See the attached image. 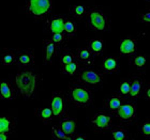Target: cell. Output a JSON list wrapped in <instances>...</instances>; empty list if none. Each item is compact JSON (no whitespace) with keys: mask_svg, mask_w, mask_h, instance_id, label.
Masks as SVG:
<instances>
[{"mask_svg":"<svg viewBox=\"0 0 150 140\" xmlns=\"http://www.w3.org/2000/svg\"><path fill=\"white\" fill-rule=\"evenodd\" d=\"M112 122V113L107 110H101L96 112L91 119V124L94 131L107 132L110 131Z\"/></svg>","mask_w":150,"mask_h":140,"instance_id":"obj_7","label":"cell"},{"mask_svg":"<svg viewBox=\"0 0 150 140\" xmlns=\"http://www.w3.org/2000/svg\"><path fill=\"white\" fill-rule=\"evenodd\" d=\"M66 17L61 15H55L47 17L46 19V30L50 31V34L55 33H63V26H64Z\"/></svg>","mask_w":150,"mask_h":140,"instance_id":"obj_11","label":"cell"},{"mask_svg":"<svg viewBox=\"0 0 150 140\" xmlns=\"http://www.w3.org/2000/svg\"><path fill=\"white\" fill-rule=\"evenodd\" d=\"M144 1H146L147 3H149V2H150V0H144Z\"/></svg>","mask_w":150,"mask_h":140,"instance_id":"obj_37","label":"cell"},{"mask_svg":"<svg viewBox=\"0 0 150 140\" xmlns=\"http://www.w3.org/2000/svg\"><path fill=\"white\" fill-rule=\"evenodd\" d=\"M88 10L89 8L84 4H73L70 8V15L72 16V18L75 20H81L86 17Z\"/></svg>","mask_w":150,"mask_h":140,"instance_id":"obj_23","label":"cell"},{"mask_svg":"<svg viewBox=\"0 0 150 140\" xmlns=\"http://www.w3.org/2000/svg\"><path fill=\"white\" fill-rule=\"evenodd\" d=\"M35 117L44 123H48L54 119L53 111L50 107H38L35 110Z\"/></svg>","mask_w":150,"mask_h":140,"instance_id":"obj_24","label":"cell"},{"mask_svg":"<svg viewBox=\"0 0 150 140\" xmlns=\"http://www.w3.org/2000/svg\"><path fill=\"white\" fill-rule=\"evenodd\" d=\"M17 97L15 89L10 81H0V100L14 101Z\"/></svg>","mask_w":150,"mask_h":140,"instance_id":"obj_17","label":"cell"},{"mask_svg":"<svg viewBox=\"0 0 150 140\" xmlns=\"http://www.w3.org/2000/svg\"><path fill=\"white\" fill-rule=\"evenodd\" d=\"M119 51L122 56H132L137 53V41L132 37H125L119 43Z\"/></svg>","mask_w":150,"mask_h":140,"instance_id":"obj_12","label":"cell"},{"mask_svg":"<svg viewBox=\"0 0 150 140\" xmlns=\"http://www.w3.org/2000/svg\"><path fill=\"white\" fill-rule=\"evenodd\" d=\"M52 137H53L54 140H72L71 136L66 135L58 126L52 127Z\"/></svg>","mask_w":150,"mask_h":140,"instance_id":"obj_30","label":"cell"},{"mask_svg":"<svg viewBox=\"0 0 150 140\" xmlns=\"http://www.w3.org/2000/svg\"><path fill=\"white\" fill-rule=\"evenodd\" d=\"M0 63L1 65L10 68L16 64V57L14 50L9 49V48H3L0 55Z\"/></svg>","mask_w":150,"mask_h":140,"instance_id":"obj_20","label":"cell"},{"mask_svg":"<svg viewBox=\"0 0 150 140\" xmlns=\"http://www.w3.org/2000/svg\"><path fill=\"white\" fill-rule=\"evenodd\" d=\"M139 19H141V22L144 23V24H149L150 23V11L149 10H146L145 12L141 13Z\"/></svg>","mask_w":150,"mask_h":140,"instance_id":"obj_33","label":"cell"},{"mask_svg":"<svg viewBox=\"0 0 150 140\" xmlns=\"http://www.w3.org/2000/svg\"><path fill=\"white\" fill-rule=\"evenodd\" d=\"M15 128V121L10 115L0 117V134L10 135Z\"/></svg>","mask_w":150,"mask_h":140,"instance_id":"obj_21","label":"cell"},{"mask_svg":"<svg viewBox=\"0 0 150 140\" xmlns=\"http://www.w3.org/2000/svg\"><path fill=\"white\" fill-rule=\"evenodd\" d=\"M67 105H68V102H67L66 95L62 92L57 91L52 93L50 108L53 111L54 118H64L67 113Z\"/></svg>","mask_w":150,"mask_h":140,"instance_id":"obj_6","label":"cell"},{"mask_svg":"<svg viewBox=\"0 0 150 140\" xmlns=\"http://www.w3.org/2000/svg\"><path fill=\"white\" fill-rule=\"evenodd\" d=\"M125 98L120 96L118 93H112L110 95L105 97L104 100V105L106 107L107 111H110V113H115L120 106L123 104Z\"/></svg>","mask_w":150,"mask_h":140,"instance_id":"obj_16","label":"cell"},{"mask_svg":"<svg viewBox=\"0 0 150 140\" xmlns=\"http://www.w3.org/2000/svg\"><path fill=\"white\" fill-rule=\"evenodd\" d=\"M142 97L143 98H146V100H149L150 98V86L148 84L147 87H145L144 91H143V94H142Z\"/></svg>","mask_w":150,"mask_h":140,"instance_id":"obj_34","label":"cell"},{"mask_svg":"<svg viewBox=\"0 0 150 140\" xmlns=\"http://www.w3.org/2000/svg\"><path fill=\"white\" fill-rule=\"evenodd\" d=\"M139 133H141L144 137H150V120L147 119L142 123L141 127H139Z\"/></svg>","mask_w":150,"mask_h":140,"instance_id":"obj_32","label":"cell"},{"mask_svg":"<svg viewBox=\"0 0 150 140\" xmlns=\"http://www.w3.org/2000/svg\"><path fill=\"white\" fill-rule=\"evenodd\" d=\"M0 140H10L9 135L6 134H0Z\"/></svg>","mask_w":150,"mask_h":140,"instance_id":"obj_36","label":"cell"},{"mask_svg":"<svg viewBox=\"0 0 150 140\" xmlns=\"http://www.w3.org/2000/svg\"><path fill=\"white\" fill-rule=\"evenodd\" d=\"M0 101H1V100H0Z\"/></svg>","mask_w":150,"mask_h":140,"instance_id":"obj_38","label":"cell"},{"mask_svg":"<svg viewBox=\"0 0 150 140\" xmlns=\"http://www.w3.org/2000/svg\"><path fill=\"white\" fill-rule=\"evenodd\" d=\"M40 77L35 72L28 69H19L12 76L11 84L16 93L24 98H32L38 91Z\"/></svg>","mask_w":150,"mask_h":140,"instance_id":"obj_1","label":"cell"},{"mask_svg":"<svg viewBox=\"0 0 150 140\" xmlns=\"http://www.w3.org/2000/svg\"><path fill=\"white\" fill-rule=\"evenodd\" d=\"M115 115L121 123H131L136 118V105L131 101H125L115 112Z\"/></svg>","mask_w":150,"mask_h":140,"instance_id":"obj_8","label":"cell"},{"mask_svg":"<svg viewBox=\"0 0 150 140\" xmlns=\"http://www.w3.org/2000/svg\"><path fill=\"white\" fill-rule=\"evenodd\" d=\"M145 84H146V77L145 74L139 73V74L132 76L130 78V98H138L142 97L143 91L145 89Z\"/></svg>","mask_w":150,"mask_h":140,"instance_id":"obj_10","label":"cell"},{"mask_svg":"<svg viewBox=\"0 0 150 140\" xmlns=\"http://www.w3.org/2000/svg\"><path fill=\"white\" fill-rule=\"evenodd\" d=\"M68 104L77 108H88L92 105V92L88 87L81 84H71L66 94Z\"/></svg>","mask_w":150,"mask_h":140,"instance_id":"obj_2","label":"cell"},{"mask_svg":"<svg viewBox=\"0 0 150 140\" xmlns=\"http://www.w3.org/2000/svg\"><path fill=\"white\" fill-rule=\"evenodd\" d=\"M59 48L53 41L50 39L44 42V61L45 64H52L54 60L56 59L57 55H58Z\"/></svg>","mask_w":150,"mask_h":140,"instance_id":"obj_14","label":"cell"},{"mask_svg":"<svg viewBox=\"0 0 150 140\" xmlns=\"http://www.w3.org/2000/svg\"><path fill=\"white\" fill-rule=\"evenodd\" d=\"M130 64L137 71H143L147 68L148 58L145 53H134L130 56Z\"/></svg>","mask_w":150,"mask_h":140,"instance_id":"obj_18","label":"cell"},{"mask_svg":"<svg viewBox=\"0 0 150 140\" xmlns=\"http://www.w3.org/2000/svg\"><path fill=\"white\" fill-rule=\"evenodd\" d=\"M60 53V63L61 65L62 64H68V63L74 62V61H77V58H76V53L74 50L68 49V48H62Z\"/></svg>","mask_w":150,"mask_h":140,"instance_id":"obj_25","label":"cell"},{"mask_svg":"<svg viewBox=\"0 0 150 140\" xmlns=\"http://www.w3.org/2000/svg\"><path fill=\"white\" fill-rule=\"evenodd\" d=\"M102 66V71L104 73H115L120 69V64H119V60L116 57H106L102 60L101 63Z\"/></svg>","mask_w":150,"mask_h":140,"instance_id":"obj_19","label":"cell"},{"mask_svg":"<svg viewBox=\"0 0 150 140\" xmlns=\"http://www.w3.org/2000/svg\"><path fill=\"white\" fill-rule=\"evenodd\" d=\"M53 10V0H27L26 12L37 20L47 19Z\"/></svg>","mask_w":150,"mask_h":140,"instance_id":"obj_4","label":"cell"},{"mask_svg":"<svg viewBox=\"0 0 150 140\" xmlns=\"http://www.w3.org/2000/svg\"><path fill=\"white\" fill-rule=\"evenodd\" d=\"M87 26L91 30L98 31H110V18L107 13L100 6L89 8L87 12Z\"/></svg>","mask_w":150,"mask_h":140,"instance_id":"obj_3","label":"cell"},{"mask_svg":"<svg viewBox=\"0 0 150 140\" xmlns=\"http://www.w3.org/2000/svg\"><path fill=\"white\" fill-rule=\"evenodd\" d=\"M58 127L66 135L73 137L75 131H76V127H77V119L74 117H64L61 119Z\"/></svg>","mask_w":150,"mask_h":140,"instance_id":"obj_15","label":"cell"},{"mask_svg":"<svg viewBox=\"0 0 150 140\" xmlns=\"http://www.w3.org/2000/svg\"><path fill=\"white\" fill-rule=\"evenodd\" d=\"M16 57V65L19 69H27L31 66L35 62V50L33 49H16L14 50Z\"/></svg>","mask_w":150,"mask_h":140,"instance_id":"obj_9","label":"cell"},{"mask_svg":"<svg viewBox=\"0 0 150 140\" xmlns=\"http://www.w3.org/2000/svg\"><path fill=\"white\" fill-rule=\"evenodd\" d=\"M130 94V79H122L119 84V95L123 98Z\"/></svg>","mask_w":150,"mask_h":140,"instance_id":"obj_31","label":"cell"},{"mask_svg":"<svg viewBox=\"0 0 150 140\" xmlns=\"http://www.w3.org/2000/svg\"><path fill=\"white\" fill-rule=\"evenodd\" d=\"M72 140H88V138L83 135H76V136H73Z\"/></svg>","mask_w":150,"mask_h":140,"instance_id":"obj_35","label":"cell"},{"mask_svg":"<svg viewBox=\"0 0 150 140\" xmlns=\"http://www.w3.org/2000/svg\"><path fill=\"white\" fill-rule=\"evenodd\" d=\"M61 69H62V73L66 74L67 76H75V75L78 74L79 70L81 69V63L78 61H74V62L68 63V64H62L61 65Z\"/></svg>","mask_w":150,"mask_h":140,"instance_id":"obj_27","label":"cell"},{"mask_svg":"<svg viewBox=\"0 0 150 140\" xmlns=\"http://www.w3.org/2000/svg\"><path fill=\"white\" fill-rule=\"evenodd\" d=\"M87 47L94 56H101L105 51V43L101 39H91L88 42Z\"/></svg>","mask_w":150,"mask_h":140,"instance_id":"obj_22","label":"cell"},{"mask_svg":"<svg viewBox=\"0 0 150 140\" xmlns=\"http://www.w3.org/2000/svg\"><path fill=\"white\" fill-rule=\"evenodd\" d=\"M76 58L81 66H92L94 64L96 56L88 49V47H79L76 50Z\"/></svg>","mask_w":150,"mask_h":140,"instance_id":"obj_13","label":"cell"},{"mask_svg":"<svg viewBox=\"0 0 150 140\" xmlns=\"http://www.w3.org/2000/svg\"><path fill=\"white\" fill-rule=\"evenodd\" d=\"M77 32V23L73 18H68L66 17L64 20V26H63V33L68 37H73Z\"/></svg>","mask_w":150,"mask_h":140,"instance_id":"obj_26","label":"cell"},{"mask_svg":"<svg viewBox=\"0 0 150 140\" xmlns=\"http://www.w3.org/2000/svg\"><path fill=\"white\" fill-rule=\"evenodd\" d=\"M112 140H129V132L127 128L119 126L110 131Z\"/></svg>","mask_w":150,"mask_h":140,"instance_id":"obj_28","label":"cell"},{"mask_svg":"<svg viewBox=\"0 0 150 140\" xmlns=\"http://www.w3.org/2000/svg\"><path fill=\"white\" fill-rule=\"evenodd\" d=\"M50 40L53 41L54 43L58 46L59 49H62V48H66L68 37L64 33H55V34H50Z\"/></svg>","mask_w":150,"mask_h":140,"instance_id":"obj_29","label":"cell"},{"mask_svg":"<svg viewBox=\"0 0 150 140\" xmlns=\"http://www.w3.org/2000/svg\"><path fill=\"white\" fill-rule=\"evenodd\" d=\"M77 75L79 84L86 87L101 86L104 81V73L93 69L92 66H81Z\"/></svg>","mask_w":150,"mask_h":140,"instance_id":"obj_5","label":"cell"}]
</instances>
